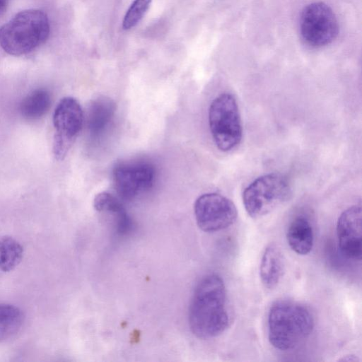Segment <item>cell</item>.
I'll list each match as a JSON object with an SVG mask.
<instances>
[{"instance_id": "8", "label": "cell", "mask_w": 362, "mask_h": 362, "mask_svg": "<svg viewBox=\"0 0 362 362\" xmlns=\"http://www.w3.org/2000/svg\"><path fill=\"white\" fill-rule=\"evenodd\" d=\"M194 216L199 228L204 232H216L230 227L238 216L234 203L217 193H206L194 202Z\"/></svg>"}, {"instance_id": "13", "label": "cell", "mask_w": 362, "mask_h": 362, "mask_svg": "<svg viewBox=\"0 0 362 362\" xmlns=\"http://www.w3.org/2000/svg\"><path fill=\"white\" fill-rule=\"evenodd\" d=\"M286 240L291 249L300 255L310 253L314 245V233L310 221L303 216L295 218L289 224Z\"/></svg>"}, {"instance_id": "2", "label": "cell", "mask_w": 362, "mask_h": 362, "mask_svg": "<svg viewBox=\"0 0 362 362\" xmlns=\"http://www.w3.org/2000/svg\"><path fill=\"white\" fill-rule=\"evenodd\" d=\"M314 318L310 309L291 300L275 301L268 314V339L275 349L291 350L312 333Z\"/></svg>"}, {"instance_id": "9", "label": "cell", "mask_w": 362, "mask_h": 362, "mask_svg": "<svg viewBox=\"0 0 362 362\" xmlns=\"http://www.w3.org/2000/svg\"><path fill=\"white\" fill-rule=\"evenodd\" d=\"M112 176L119 197L131 200L151 187L155 170L146 163H120L114 168Z\"/></svg>"}, {"instance_id": "1", "label": "cell", "mask_w": 362, "mask_h": 362, "mask_svg": "<svg viewBox=\"0 0 362 362\" xmlns=\"http://www.w3.org/2000/svg\"><path fill=\"white\" fill-rule=\"evenodd\" d=\"M224 282L218 275L204 276L197 284L189 309V325L197 337L207 339L221 334L229 326Z\"/></svg>"}, {"instance_id": "14", "label": "cell", "mask_w": 362, "mask_h": 362, "mask_svg": "<svg viewBox=\"0 0 362 362\" xmlns=\"http://www.w3.org/2000/svg\"><path fill=\"white\" fill-rule=\"evenodd\" d=\"M51 96L45 89H36L26 95L20 105L22 116L28 119H37L48 111Z\"/></svg>"}, {"instance_id": "4", "label": "cell", "mask_w": 362, "mask_h": 362, "mask_svg": "<svg viewBox=\"0 0 362 362\" xmlns=\"http://www.w3.org/2000/svg\"><path fill=\"white\" fill-rule=\"evenodd\" d=\"M291 194V187L284 176L269 173L259 177L245 189L243 202L247 214L258 218L287 202Z\"/></svg>"}, {"instance_id": "18", "label": "cell", "mask_w": 362, "mask_h": 362, "mask_svg": "<svg viewBox=\"0 0 362 362\" xmlns=\"http://www.w3.org/2000/svg\"><path fill=\"white\" fill-rule=\"evenodd\" d=\"M93 206L99 212H107L112 215L124 209L119 199L106 192H100L95 197Z\"/></svg>"}, {"instance_id": "20", "label": "cell", "mask_w": 362, "mask_h": 362, "mask_svg": "<svg viewBox=\"0 0 362 362\" xmlns=\"http://www.w3.org/2000/svg\"><path fill=\"white\" fill-rule=\"evenodd\" d=\"M7 6V0H0V15L6 10Z\"/></svg>"}, {"instance_id": "17", "label": "cell", "mask_w": 362, "mask_h": 362, "mask_svg": "<svg viewBox=\"0 0 362 362\" xmlns=\"http://www.w3.org/2000/svg\"><path fill=\"white\" fill-rule=\"evenodd\" d=\"M151 1L134 0L133 1L122 22V27L124 30H129L134 27L141 21L148 9Z\"/></svg>"}, {"instance_id": "3", "label": "cell", "mask_w": 362, "mask_h": 362, "mask_svg": "<svg viewBox=\"0 0 362 362\" xmlns=\"http://www.w3.org/2000/svg\"><path fill=\"white\" fill-rule=\"evenodd\" d=\"M49 33L45 13L38 9L24 10L0 28V46L11 55H24L44 43Z\"/></svg>"}, {"instance_id": "11", "label": "cell", "mask_w": 362, "mask_h": 362, "mask_svg": "<svg viewBox=\"0 0 362 362\" xmlns=\"http://www.w3.org/2000/svg\"><path fill=\"white\" fill-rule=\"evenodd\" d=\"M285 272V259L281 249L275 244L269 245L264 250L259 265V276L263 286L274 288L280 282Z\"/></svg>"}, {"instance_id": "16", "label": "cell", "mask_w": 362, "mask_h": 362, "mask_svg": "<svg viewBox=\"0 0 362 362\" xmlns=\"http://www.w3.org/2000/svg\"><path fill=\"white\" fill-rule=\"evenodd\" d=\"M23 255L22 245L8 235L0 236V270L10 272L21 261Z\"/></svg>"}, {"instance_id": "15", "label": "cell", "mask_w": 362, "mask_h": 362, "mask_svg": "<svg viewBox=\"0 0 362 362\" xmlns=\"http://www.w3.org/2000/svg\"><path fill=\"white\" fill-rule=\"evenodd\" d=\"M22 310L11 304L0 303V342L16 334L23 322Z\"/></svg>"}, {"instance_id": "10", "label": "cell", "mask_w": 362, "mask_h": 362, "mask_svg": "<svg viewBox=\"0 0 362 362\" xmlns=\"http://www.w3.org/2000/svg\"><path fill=\"white\" fill-rule=\"evenodd\" d=\"M362 212L360 205L344 211L337 223V235L341 252L348 259L361 260L362 255Z\"/></svg>"}, {"instance_id": "7", "label": "cell", "mask_w": 362, "mask_h": 362, "mask_svg": "<svg viewBox=\"0 0 362 362\" xmlns=\"http://www.w3.org/2000/svg\"><path fill=\"white\" fill-rule=\"evenodd\" d=\"M83 123V114L78 102L72 97L62 98L53 114V153L56 159L61 160L65 158Z\"/></svg>"}, {"instance_id": "19", "label": "cell", "mask_w": 362, "mask_h": 362, "mask_svg": "<svg viewBox=\"0 0 362 362\" xmlns=\"http://www.w3.org/2000/svg\"><path fill=\"white\" fill-rule=\"evenodd\" d=\"M339 361H358V358H357V357H356L354 356L349 355V356H343V358L339 359Z\"/></svg>"}, {"instance_id": "6", "label": "cell", "mask_w": 362, "mask_h": 362, "mask_svg": "<svg viewBox=\"0 0 362 362\" xmlns=\"http://www.w3.org/2000/svg\"><path fill=\"white\" fill-rule=\"evenodd\" d=\"M338 21L332 8L322 2L304 7L300 18V33L310 47H321L330 44L337 36Z\"/></svg>"}, {"instance_id": "5", "label": "cell", "mask_w": 362, "mask_h": 362, "mask_svg": "<svg viewBox=\"0 0 362 362\" xmlns=\"http://www.w3.org/2000/svg\"><path fill=\"white\" fill-rule=\"evenodd\" d=\"M209 124L220 151H229L238 146L243 127L238 105L233 95L223 93L214 99L209 110Z\"/></svg>"}, {"instance_id": "12", "label": "cell", "mask_w": 362, "mask_h": 362, "mask_svg": "<svg viewBox=\"0 0 362 362\" xmlns=\"http://www.w3.org/2000/svg\"><path fill=\"white\" fill-rule=\"evenodd\" d=\"M116 105L110 98L100 96L93 100L86 113V127L89 133L98 136L103 134L112 122Z\"/></svg>"}]
</instances>
